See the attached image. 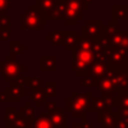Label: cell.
Wrapping results in <instances>:
<instances>
[{
    "instance_id": "3",
    "label": "cell",
    "mask_w": 128,
    "mask_h": 128,
    "mask_svg": "<svg viewBox=\"0 0 128 128\" xmlns=\"http://www.w3.org/2000/svg\"><path fill=\"white\" fill-rule=\"evenodd\" d=\"M106 54L108 64L114 66H126L127 65V55L128 51L124 48H119L110 45L109 47L104 50Z\"/></svg>"
},
{
    "instance_id": "5",
    "label": "cell",
    "mask_w": 128,
    "mask_h": 128,
    "mask_svg": "<svg viewBox=\"0 0 128 128\" xmlns=\"http://www.w3.org/2000/svg\"><path fill=\"white\" fill-rule=\"evenodd\" d=\"M66 111L70 112L72 115L73 118H78L81 120H86V110L82 107V104L78 101L75 98H73L72 96L68 97L66 99Z\"/></svg>"
},
{
    "instance_id": "1",
    "label": "cell",
    "mask_w": 128,
    "mask_h": 128,
    "mask_svg": "<svg viewBox=\"0 0 128 128\" xmlns=\"http://www.w3.org/2000/svg\"><path fill=\"white\" fill-rule=\"evenodd\" d=\"M72 71L76 73L78 76H84L86 70L92 63L97 61V54L91 50H84L75 46L72 50Z\"/></svg>"
},
{
    "instance_id": "7",
    "label": "cell",
    "mask_w": 128,
    "mask_h": 128,
    "mask_svg": "<svg viewBox=\"0 0 128 128\" xmlns=\"http://www.w3.org/2000/svg\"><path fill=\"white\" fill-rule=\"evenodd\" d=\"M118 111H110V112H98L97 122H101L104 128H117L118 122Z\"/></svg>"
},
{
    "instance_id": "8",
    "label": "cell",
    "mask_w": 128,
    "mask_h": 128,
    "mask_svg": "<svg viewBox=\"0 0 128 128\" xmlns=\"http://www.w3.org/2000/svg\"><path fill=\"white\" fill-rule=\"evenodd\" d=\"M7 97H8L9 101H20L22 97L26 96V86H18L16 82H11L10 86H8L6 88Z\"/></svg>"
},
{
    "instance_id": "4",
    "label": "cell",
    "mask_w": 128,
    "mask_h": 128,
    "mask_svg": "<svg viewBox=\"0 0 128 128\" xmlns=\"http://www.w3.org/2000/svg\"><path fill=\"white\" fill-rule=\"evenodd\" d=\"M108 65H109L108 63H101V62H97V61H96V62L91 64V65L89 66V68L86 70V75L92 80L96 86H98L100 80L106 75V72H107V70H108Z\"/></svg>"
},
{
    "instance_id": "10",
    "label": "cell",
    "mask_w": 128,
    "mask_h": 128,
    "mask_svg": "<svg viewBox=\"0 0 128 128\" xmlns=\"http://www.w3.org/2000/svg\"><path fill=\"white\" fill-rule=\"evenodd\" d=\"M91 112H110L115 111L114 108L107 102V100L104 97H92L91 100Z\"/></svg>"
},
{
    "instance_id": "16",
    "label": "cell",
    "mask_w": 128,
    "mask_h": 128,
    "mask_svg": "<svg viewBox=\"0 0 128 128\" xmlns=\"http://www.w3.org/2000/svg\"><path fill=\"white\" fill-rule=\"evenodd\" d=\"M33 128H54L48 117V112H42L40 117L35 118L33 122Z\"/></svg>"
},
{
    "instance_id": "18",
    "label": "cell",
    "mask_w": 128,
    "mask_h": 128,
    "mask_svg": "<svg viewBox=\"0 0 128 128\" xmlns=\"http://www.w3.org/2000/svg\"><path fill=\"white\" fill-rule=\"evenodd\" d=\"M20 112H22V115H24L25 117H26L27 119H28L29 122H33L34 119L36 118L35 109H34V107H32L30 102H26V104H25V106L20 108Z\"/></svg>"
},
{
    "instance_id": "29",
    "label": "cell",
    "mask_w": 128,
    "mask_h": 128,
    "mask_svg": "<svg viewBox=\"0 0 128 128\" xmlns=\"http://www.w3.org/2000/svg\"><path fill=\"white\" fill-rule=\"evenodd\" d=\"M58 108V104H56V102H47L46 104V109H47V111H53V110H55V109Z\"/></svg>"
},
{
    "instance_id": "30",
    "label": "cell",
    "mask_w": 128,
    "mask_h": 128,
    "mask_svg": "<svg viewBox=\"0 0 128 128\" xmlns=\"http://www.w3.org/2000/svg\"><path fill=\"white\" fill-rule=\"evenodd\" d=\"M8 97H7L6 92H0V102L1 104H4V102H8Z\"/></svg>"
},
{
    "instance_id": "15",
    "label": "cell",
    "mask_w": 128,
    "mask_h": 128,
    "mask_svg": "<svg viewBox=\"0 0 128 128\" xmlns=\"http://www.w3.org/2000/svg\"><path fill=\"white\" fill-rule=\"evenodd\" d=\"M40 70H42V72L56 71V56H42Z\"/></svg>"
},
{
    "instance_id": "24",
    "label": "cell",
    "mask_w": 128,
    "mask_h": 128,
    "mask_svg": "<svg viewBox=\"0 0 128 128\" xmlns=\"http://www.w3.org/2000/svg\"><path fill=\"white\" fill-rule=\"evenodd\" d=\"M22 51H25V47L22 46L19 42H12L11 43V52H12L14 55H18L20 54Z\"/></svg>"
},
{
    "instance_id": "31",
    "label": "cell",
    "mask_w": 128,
    "mask_h": 128,
    "mask_svg": "<svg viewBox=\"0 0 128 128\" xmlns=\"http://www.w3.org/2000/svg\"><path fill=\"white\" fill-rule=\"evenodd\" d=\"M80 124H81L82 128H92V124H91V122H89L88 120H81V122H80Z\"/></svg>"
},
{
    "instance_id": "33",
    "label": "cell",
    "mask_w": 128,
    "mask_h": 128,
    "mask_svg": "<svg viewBox=\"0 0 128 128\" xmlns=\"http://www.w3.org/2000/svg\"><path fill=\"white\" fill-rule=\"evenodd\" d=\"M71 128H82V126H81V124H80V122H72Z\"/></svg>"
},
{
    "instance_id": "28",
    "label": "cell",
    "mask_w": 128,
    "mask_h": 128,
    "mask_svg": "<svg viewBox=\"0 0 128 128\" xmlns=\"http://www.w3.org/2000/svg\"><path fill=\"white\" fill-rule=\"evenodd\" d=\"M9 35H10V32H9L8 29H4V30H1V33H0V37H1L2 40H8Z\"/></svg>"
},
{
    "instance_id": "14",
    "label": "cell",
    "mask_w": 128,
    "mask_h": 128,
    "mask_svg": "<svg viewBox=\"0 0 128 128\" xmlns=\"http://www.w3.org/2000/svg\"><path fill=\"white\" fill-rule=\"evenodd\" d=\"M33 127V122H29L22 112L17 114V117L11 124L6 122V128H32Z\"/></svg>"
},
{
    "instance_id": "22",
    "label": "cell",
    "mask_w": 128,
    "mask_h": 128,
    "mask_svg": "<svg viewBox=\"0 0 128 128\" xmlns=\"http://www.w3.org/2000/svg\"><path fill=\"white\" fill-rule=\"evenodd\" d=\"M118 96V108H128V93L117 92Z\"/></svg>"
},
{
    "instance_id": "9",
    "label": "cell",
    "mask_w": 128,
    "mask_h": 128,
    "mask_svg": "<svg viewBox=\"0 0 128 128\" xmlns=\"http://www.w3.org/2000/svg\"><path fill=\"white\" fill-rule=\"evenodd\" d=\"M40 28V17L38 12L30 10L27 12L24 17L22 22V29H29V30H37Z\"/></svg>"
},
{
    "instance_id": "19",
    "label": "cell",
    "mask_w": 128,
    "mask_h": 128,
    "mask_svg": "<svg viewBox=\"0 0 128 128\" xmlns=\"http://www.w3.org/2000/svg\"><path fill=\"white\" fill-rule=\"evenodd\" d=\"M56 86H58V83L55 81L46 82V86H43L46 98H55L58 96V93H56Z\"/></svg>"
},
{
    "instance_id": "12",
    "label": "cell",
    "mask_w": 128,
    "mask_h": 128,
    "mask_svg": "<svg viewBox=\"0 0 128 128\" xmlns=\"http://www.w3.org/2000/svg\"><path fill=\"white\" fill-rule=\"evenodd\" d=\"M98 89L99 91L104 94V93H117L118 88L114 84L111 79L109 76H104L98 83Z\"/></svg>"
},
{
    "instance_id": "35",
    "label": "cell",
    "mask_w": 128,
    "mask_h": 128,
    "mask_svg": "<svg viewBox=\"0 0 128 128\" xmlns=\"http://www.w3.org/2000/svg\"><path fill=\"white\" fill-rule=\"evenodd\" d=\"M32 128H33V127H32Z\"/></svg>"
},
{
    "instance_id": "2",
    "label": "cell",
    "mask_w": 128,
    "mask_h": 128,
    "mask_svg": "<svg viewBox=\"0 0 128 128\" xmlns=\"http://www.w3.org/2000/svg\"><path fill=\"white\" fill-rule=\"evenodd\" d=\"M22 71H25V68H22L12 56H6V58L0 63V72L7 82L16 81Z\"/></svg>"
},
{
    "instance_id": "11",
    "label": "cell",
    "mask_w": 128,
    "mask_h": 128,
    "mask_svg": "<svg viewBox=\"0 0 128 128\" xmlns=\"http://www.w3.org/2000/svg\"><path fill=\"white\" fill-rule=\"evenodd\" d=\"M48 112V111H47ZM48 117L51 119L52 124H53L54 128H64L66 127V117L62 111V108L58 107L55 110L50 111Z\"/></svg>"
},
{
    "instance_id": "25",
    "label": "cell",
    "mask_w": 128,
    "mask_h": 128,
    "mask_svg": "<svg viewBox=\"0 0 128 128\" xmlns=\"http://www.w3.org/2000/svg\"><path fill=\"white\" fill-rule=\"evenodd\" d=\"M117 128H128V118H118Z\"/></svg>"
},
{
    "instance_id": "23",
    "label": "cell",
    "mask_w": 128,
    "mask_h": 128,
    "mask_svg": "<svg viewBox=\"0 0 128 128\" xmlns=\"http://www.w3.org/2000/svg\"><path fill=\"white\" fill-rule=\"evenodd\" d=\"M63 33H61V32H55V33L52 34L51 37L50 38V40H52L53 42V44L58 45V44H62V40H63Z\"/></svg>"
},
{
    "instance_id": "32",
    "label": "cell",
    "mask_w": 128,
    "mask_h": 128,
    "mask_svg": "<svg viewBox=\"0 0 128 128\" xmlns=\"http://www.w3.org/2000/svg\"><path fill=\"white\" fill-rule=\"evenodd\" d=\"M118 92H122V93H128V84L126 86H124L122 88H120L119 90H118Z\"/></svg>"
},
{
    "instance_id": "21",
    "label": "cell",
    "mask_w": 128,
    "mask_h": 128,
    "mask_svg": "<svg viewBox=\"0 0 128 128\" xmlns=\"http://www.w3.org/2000/svg\"><path fill=\"white\" fill-rule=\"evenodd\" d=\"M4 110H6V122L8 124H11L17 117L18 111H16L15 107H7Z\"/></svg>"
},
{
    "instance_id": "20",
    "label": "cell",
    "mask_w": 128,
    "mask_h": 128,
    "mask_svg": "<svg viewBox=\"0 0 128 128\" xmlns=\"http://www.w3.org/2000/svg\"><path fill=\"white\" fill-rule=\"evenodd\" d=\"M26 86L32 89H36L42 86V79L37 76H27L26 78Z\"/></svg>"
},
{
    "instance_id": "34",
    "label": "cell",
    "mask_w": 128,
    "mask_h": 128,
    "mask_svg": "<svg viewBox=\"0 0 128 128\" xmlns=\"http://www.w3.org/2000/svg\"><path fill=\"white\" fill-rule=\"evenodd\" d=\"M64 128H66V127H64Z\"/></svg>"
},
{
    "instance_id": "26",
    "label": "cell",
    "mask_w": 128,
    "mask_h": 128,
    "mask_svg": "<svg viewBox=\"0 0 128 128\" xmlns=\"http://www.w3.org/2000/svg\"><path fill=\"white\" fill-rule=\"evenodd\" d=\"M83 86L89 88V86H94L93 81L90 79V78L86 76V75H84V76H83Z\"/></svg>"
},
{
    "instance_id": "27",
    "label": "cell",
    "mask_w": 128,
    "mask_h": 128,
    "mask_svg": "<svg viewBox=\"0 0 128 128\" xmlns=\"http://www.w3.org/2000/svg\"><path fill=\"white\" fill-rule=\"evenodd\" d=\"M117 111L120 118H128V108H118Z\"/></svg>"
},
{
    "instance_id": "13",
    "label": "cell",
    "mask_w": 128,
    "mask_h": 128,
    "mask_svg": "<svg viewBox=\"0 0 128 128\" xmlns=\"http://www.w3.org/2000/svg\"><path fill=\"white\" fill-rule=\"evenodd\" d=\"M71 96H72L73 98H75V99L82 104V107L86 110V112H91V107H92V104H91L92 92H86V93L72 92Z\"/></svg>"
},
{
    "instance_id": "6",
    "label": "cell",
    "mask_w": 128,
    "mask_h": 128,
    "mask_svg": "<svg viewBox=\"0 0 128 128\" xmlns=\"http://www.w3.org/2000/svg\"><path fill=\"white\" fill-rule=\"evenodd\" d=\"M111 68H112V74H111L110 79L114 82V84L118 88V90H119L120 88L128 84V68L127 66H114V65H111Z\"/></svg>"
},
{
    "instance_id": "17",
    "label": "cell",
    "mask_w": 128,
    "mask_h": 128,
    "mask_svg": "<svg viewBox=\"0 0 128 128\" xmlns=\"http://www.w3.org/2000/svg\"><path fill=\"white\" fill-rule=\"evenodd\" d=\"M30 100H32V102H34V104H35L36 107H38V108L42 106V102H44L45 100H46V96H45L43 86H40V88L32 89Z\"/></svg>"
}]
</instances>
